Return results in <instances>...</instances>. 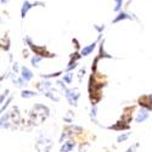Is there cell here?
<instances>
[{"mask_svg":"<svg viewBox=\"0 0 152 152\" xmlns=\"http://www.w3.org/2000/svg\"><path fill=\"white\" fill-rule=\"evenodd\" d=\"M32 122L33 124L38 125L45 121V118L49 116V108L44 105H39L37 104L34 107H33V111H32Z\"/></svg>","mask_w":152,"mask_h":152,"instance_id":"cell-1","label":"cell"},{"mask_svg":"<svg viewBox=\"0 0 152 152\" xmlns=\"http://www.w3.org/2000/svg\"><path fill=\"white\" fill-rule=\"evenodd\" d=\"M65 97L71 106L75 107L78 105V99L80 97V93L77 88H69V89L65 90Z\"/></svg>","mask_w":152,"mask_h":152,"instance_id":"cell-2","label":"cell"},{"mask_svg":"<svg viewBox=\"0 0 152 152\" xmlns=\"http://www.w3.org/2000/svg\"><path fill=\"white\" fill-rule=\"evenodd\" d=\"M53 145H54L53 141L50 140L49 137L42 135V136L39 137V140H38L37 144H35V148H37L38 152H50V150H51Z\"/></svg>","mask_w":152,"mask_h":152,"instance_id":"cell-3","label":"cell"},{"mask_svg":"<svg viewBox=\"0 0 152 152\" xmlns=\"http://www.w3.org/2000/svg\"><path fill=\"white\" fill-rule=\"evenodd\" d=\"M27 43H28V45H29V48L34 51V54L35 55H38V56H42V57H54L55 55L54 54H51V53H49L48 50L45 49V48H43V46H37V45H34L32 42H31V39L29 38H27Z\"/></svg>","mask_w":152,"mask_h":152,"instance_id":"cell-4","label":"cell"},{"mask_svg":"<svg viewBox=\"0 0 152 152\" xmlns=\"http://www.w3.org/2000/svg\"><path fill=\"white\" fill-rule=\"evenodd\" d=\"M139 105L147 111L152 110V96L151 95H144L141 97H139Z\"/></svg>","mask_w":152,"mask_h":152,"instance_id":"cell-5","label":"cell"},{"mask_svg":"<svg viewBox=\"0 0 152 152\" xmlns=\"http://www.w3.org/2000/svg\"><path fill=\"white\" fill-rule=\"evenodd\" d=\"M51 82L50 80H43V82H39V83H37L35 84V86H37V89L39 90L40 93H46L48 90H50L51 89Z\"/></svg>","mask_w":152,"mask_h":152,"instance_id":"cell-6","label":"cell"},{"mask_svg":"<svg viewBox=\"0 0 152 152\" xmlns=\"http://www.w3.org/2000/svg\"><path fill=\"white\" fill-rule=\"evenodd\" d=\"M21 77H22V79L24 82H29L33 78V72L28 67L23 66V67H21Z\"/></svg>","mask_w":152,"mask_h":152,"instance_id":"cell-7","label":"cell"},{"mask_svg":"<svg viewBox=\"0 0 152 152\" xmlns=\"http://www.w3.org/2000/svg\"><path fill=\"white\" fill-rule=\"evenodd\" d=\"M147 118H148V111L145 110V108H141L140 111L137 112V115H136V117H135V122H136V123H142V122H145Z\"/></svg>","mask_w":152,"mask_h":152,"instance_id":"cell-8","label":"cell"},{"mask_svg":"<svg viewBox=\"0 0 152 152\" xmlns=\"http://www.w3.org/2000/svg\"><path fill=\"white\" fill-rule=\"evenodd\" d=\"M10 78H11V80H12V83H14V85H16L17 88H23L24 85V82L23 79H22V77H18L17 74H15V73H12V74H10Z\"/></svg>","mask_w":152,"mask_h":152,"instance_id":"cell-9","label":"cell"},{"mask_svg":"<svg viewBox=\"0 0 152 152\" xmlns=\"http://www.w3.org/2000/svg\"><path fill=\"white\" fill-rule=\"evenodd\" d=\"M44 95L48 97V99H50V100H53V101H55V102H58L60 101V94L56 91V90H54L53 88L50 90H48L46 93H44Z\"/></svg>","mask_w":152,"mask_h":152,"instance_id":"cell-10","label":"cell"},{"mask_svg":"<svg viewBox=\"0 0 152 152\" xmlns=\"http://www.w3.org/2000/svg\"><path fill=\"white\" fill-rule=\"evenodd\" d=\"M75 146V144H74V141H67V142H63V145L61 146V148H60V151L58 152H69L71 150H73V147Z\"/></svg>","mask_w":152,"mask_h":152,"instance_id":"cell-11","label":"cell"},{"mask_svg":"<svg viewBox=\"0 0 152 152\" xmlns=\"http://www.w3.org/2000/svg\"><path fill=\"white\" fill-rule=\"evenodd\" d=\"M124 122H118L116 123V125H111L108 126L110 129L112 130H126V129H129V124H123Z\"/></svg>","mask_w":152,"mask_h":152,"instance_id":"cell-12","label":"cell"},{"mask_svg":"<svg viewBox=\"0 0 152 152\" xmlns=\"http://www.w3.org/2000/svg\"><path fill=\"white\" fill-rule=\"evenodd\" d=\"M95 45H96V42L93 43V44H90V45H88V46H85V48H83L80 55H82V56H88V55H90V54L93 53V50L95 49Z\"/></svg>","mask_w":152,"mask_h":152,"instance_id":"cell-13","label":"cell"},{"mask_svg":"<svg viewBox=\"0 0 152 152\" xmlns=\"http://www.w3.org/2000/svg\"><path fill=\"white\" fill-rule=\"evenodd\" d=\"M37 95L38 94L33 90H22V93H21V97H23V99H31V97H34Z\"/></svg>","mask_w":152,"mask_h":152,"instance_id":"cell-14","label":"cell"},{"mask_svg":"<svg viewBox=\"0 0 152 152\" xmlns=\"http://www.w3.org/2000/svg\"><path fill=\"white\" fill-rule=\"evenodd\" d=\"M73 77H74V74L72 73V72H68V73H66V74H63V82H65L66 84H71L72 82H73Z\"/></svg>","mask_w":152,"mask_h":152,"instance_id":"cell-15","label":"cell"},{"mask_svg":"<svg viewBox=\"0 0 152 152\" xmlns=\"http://www.w3.org/2000/svg\"><path fill=\"white\" fill-rule=\"evenodd\" d=\"M32 6H34V5H32V4H29L28 1H24V4H23V7H22V11H21V15H22V18H24V16H26V14H27V11L32 7Z\"/></svg>","mask_w":152,"mask_h":152,"instance_id":"cell-16","label":"cell"},{"mask_svg":"<svg viewBox=\"0 0 152 152\" xmlns=\"http://www.w3.org/2000/svg\"><path fill=\"white\" fill-rule=\"evenodd\" d=\"M42 60H43L42 56L34 55V56L32 57V65H33V67H39V63L42 62Z\"/></svg>","mask_w":152,"mask_h":152,"instance_id":"cell-17","label":"cell"},{"mask_svg":"<svg viewBox=\"0 0 152 152\" xmlns=\"http://www.w3.org/2000/svg\"><path fill=\"white\" fill-rule=\"evenodd\" d=\"M62 72H56V73H50V74H40V77L43 79H50V78H56L61 74Z\"/></svg>","mask_w":152,"mask_h":152,"instance_id":"cell-18","label":"cell"},{"mask_svg":"<svg viewBox=\"0 0 152 152\" xmlns=\"http://www.w3.org/2000/svg\"><path fill=\"white\" fill-rule=\"evenodd\" d=\"M129 136H130V134H129V133L121 134V135L117 137V142H119V144H121V142H124V141H125V140H126V139H128Z\"/></svg>","mask_w":152,"mask_h":152,"instance_id":"cell-19","label":"cell"},{"mask_svg":"<svg viewBox=\"0 0 152 152\" xmlns=\"http://www.w3.org/2000/svg\"><path fill=\"white\" fill-rule=\"evenodd\" d=\"M9 93H10V90H9V89H6V90H5V91L1 94V97H0V104H1V105L4 104V99H5V97L9 95Z\"/></svg>","mask_w":152,"mask_h":152,"instance_id":"cell-20","label":"cell"},{"mask_svg":"<svg viewBox=\"0 0 152 152\" xmlns=\"http://www.w3.org/2000/svg\"><path fill=\"white\" fill-rule=\"evenodd\" d=\"M124 18H129V16L126 15V14H119V16H118L115 21H113V22L116 23V22H118V21H121V20H124Z\"/></svg>","mask_w":152,"mask_h":152,"instance_id":"cell-21","label":"cell"},{"mask_svg":"<svg viewBox=\"0 0 152 152\" xmlns=\"http://www.w3.org/2000/svg\"><path fill=\"white\" fill-rule=\"evenodd\" d=\"M96 111H97V110H96V107L94 106V107L91 108V112H90V117H91V119H95V118H96Z\"/></svg>","mask_w":152,"mask_h":152,"instance_id":"cell-22","label":"cell"},{"mask_svg":"<svg viewBox=\"0 0 152 152\" xmlns=\"http://www.w3.org/2000/svg\"><path fill=\"white\" fill-rule=\"evenodd\" d=\"M121 5H122V0H116V7H115V10L118 11L121 9Z\"/></svg>","mask_w":152,"mask_h":152,"instance_id":"cell-23","label":"cell"},{"mask_svg":"<svg viewBox=\"0 0 152 152\" xmlns=\"http://www.w3.org/2000/svg\"><path fill=\"white\" fill-rule=\"evenodd\" d=\"M11 100H12V97H10V99L6 101V102H5V105H3V106H1V112H4V110H5V108L7 107V105L11 102Z\"/></svg>","mask_w":152,"mask_h":152,"instance_id":"cell-24","label":"cell"},{"mask_svg":"<svg viewBox=\"0 0 152 152\" xmlns=\"http://www.w3.org/2000/svg\"><path fill=\"white\" fill-rule=\"evenodd\" d=\"M84 73H85V71H84V69H80V71H79V73H78V77H79V80H82V78L84 77Z\"/></svg>","mask_w":152,"mask_h":152,"instance_id":"cell-25","label":"cell"},{"mask_svg":"<svg viewBox=\"0 0 152 152\" xmlns=\"http://www.w3.org/2000/svg\"><path fill=\"white\" fill-rule=\"evenodd\" d=\"M17 65H18V63H17V62H15V63H14V66H12V68H14L15 73H17V72H18V66H17Z\"/></svg>","mask_w":152,"mask_h":152,"instance_id":"cell-26","label":"cell"},{"mask_svg":"<svg viewBox=\"0 0 152 152\" xmlns=\"http://www.w3.org/2000/svg\"><path fill=\"white\" fill-rule=\"evenodd\" d=\"M136 146H137V145H134L133 147H129L125 152H135V147H136Z\"/></svg>","mask_w":152,"mask_h":152,"instance_id":"cell-27","label":"cell"},{"mask_svg":"<svg viewBox=\"0 0 152 152\" xmlns=\"http://www.w3.org/2000/svg\"><path fill=\"white\" fill-rule=\"evenodd\" d=\"M151 96H152V94H151Z\"/></svg>","mask_w":152,"mask_h":152,"instance_id":"cell-28","label":"cell"}]
</instances>
